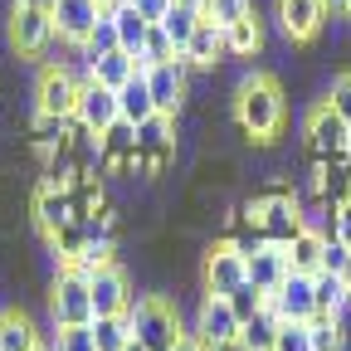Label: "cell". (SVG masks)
Listing matches in <instances>:
<instances>
[{
	"mask_svg": "<svg viewBox=\"0 0 351 351\" xmlns=\"http://www.w3.org/2000/svg\"><path fill=\"white\" fill-rule=\"evenodd\" d=\"M200 278H205V293H215V298H230L239 283H249V278H244V249H234L230 239H219V244L205 254V269H200Z\"/></svg>",
	"mask_w": 351,
	"mask_h": 351,
	"instance_id": "obj_11",
	"label": "cell"
},
{
	"mask_svg": "<svg viewBox=\"0 0 351 351\" xmlns=\"http://www.w3.org/2000/svg\"><path fill=\"white\" fill-rule=\"evenodd\" d=\"M258 44H263L258 15H249V20H234V25H225V54H230V59H249V54H258Z\"/></svg>",
	"mask_w": 351,
	"mask_h": 351,
	"instance_id": "obj_26",
	"label": "cell"
},
{
	"mask_svg": "<svg viewBox=\"0 0 351 351\" xmlns=\"http://www.w3.org/2000/svg\"><path fill=\"white\" fill-rule=\"evenodd\" d=\"M166 59H181V54H176V44L166 39V29H161V25H152V29H147V44H142L137 69H152V64H166Z\"/></svg>",
	"mask_w": 351,
	"mask_h": 351,
	"instance_id": "obj_34",
	"label": "cell"
},
{
	"mask_svg": "<svg viewBox=\"0 0 351 351\" xmlns=\"http://www.w3.org/2000/svg\"><path fill=\"white\" fill-rule=\"evenodd\" d=\"M278 313L274 307H263L258 317H249L244 327H239V351H274V341H278Z\"/></svg>",
	"mask_w": 351,
	"mask_h": 351,
	"instance_id": "obj_23",
	"label": "cell"
},
{
	"mask_svg": "<svg viewBox=\"0 0 351 351\" xmlns=\"http://www.w3.org/2000/svg\"><path fill=\"white\" fill-rule=\"evenodd\" d=\"M176 351H205V346H200L195 337H181V341H176Z\"/></svg>",
	"mask_w": 351,
	"mask_h": 351,
	"instance_id": "obj_44",
	"label": "cell"
},
{
	"mask_svg": "<svg viewBox=\"0 0 351 351\" xmlns=\"http://www.w3.org/2000/svg\"><path fill=\"white\" fill-rule=\"evenodd\" d=\"M34 351H54V346H44V341H39V346H34Z\"/></svg>",
	"mask_w": 351,
	"mask_h": 351,
	"instance_id": "obj_49",
	"label": "cell"
},
{
	"mask_svg": "<svg viewBox=\"0 0 351 351\" xmlns=\"http://www.w3.org/2000/svg\"><path fill=\"white\" fill-rule=\"evenodd\" d=\"M244 219L254 225V234L263 244H288L293 234L307 230V215H302V200L288 195V191H274V195H258L244 205Z\"/></svg>",
	"mask_w": 351,
	"mask_h": 351,
	"instance_id": "obj_3",
	"label": "cell"
},
{
	"mask_svg": "<svg viewBox=\"0 0 351 351\" xmlns=\"http://www.w3.org/2000/svg\"><path fill=\"white\" fill-rule=\"evenodd\" d=\"M39 346V332L25 313H0V351H34Z\"/></svg>",
	"mask_w": 351,
	"mask_h": 351,
	"instance_id": "obj_24",
	"label": "cell"
},
{
	"mask_svg": "<svg viewBox=\"0 0 351 351\" xmlns=\"http://www.w3.org/2000/svg\"><path fill=\"white\" fill-rule=\"evenodd\" d=\"M239 317H234V307H230V298H215V293H205V302H200V317H195V341L205 346V351H239Z\"/></svg>",
	"mask_w": 351,
	"mask_h": 351,
	"instance_id": "obj_6",
	"label": "cell"
},
{
	"mask_svg": "<svg viewBox=\"0 0 351 351\" xmlns=\"http://www.w3.org/2000/svg\"><path fill=\"white\" fill-rule=\"evenodd\" d=\"M73 122H83L88 132H108L117 122V93L103 88L98 78L83 73V88H78V108H73Z\"/></svg>",
	"mask_w": 351,
	"mask_h": 351,
	"instance_id": "obj_15",
	"label": "cell"
},
{
	"mask_svg": "<svg viewBox=\"0 0 351 351\" xmlns=\"http://www.w3.org/2000/svg\"><path fill=\"white\" fill-rule=\"evenodd\" d=\"M69 122H73V117H69ZM69 122H64V117H49V112H34V117H29V137H34V147L49 152V147L64 137V132H69Z\"/></svg>",
	"mask_w": 351,
	"mask_h": 351,
	"instance_id": "obj_35",
	"label": "cell"
},
{
	"mask_svg": "<svg viewBox=\"0 0 351 351\" xmlns=\"http://www.w3.org/2000/svg\"><path fill=\"white\" fill-rule=\"evenodd\" d=\"M181 59H186L191 69H215L219 59H230V54H225V29H219L215 20H200L195 34H191V44L181 49Z\"/></svg>",
	"mask_w": 351,
	"mask_h": 351,
	"instance_id": "obj_20",
	"label": "cell"
},
{
	"mask_svg": "<svg viewBox=\"0 0 351 351\" xmlns=\"http://www.w3.org/2000/svg\"><path fill=\"white\" fill-rule=\"evenodd\" d=\"M122 351H142V346H137V341H127V346H122Z\"/></svg>",
	"mask_w": 351,
	"mask_h": 351,
	"instance_id": "obj_48",
	"label": "cell"
},
{
	"mask_svg": "<svg viewBox=\"0 0 351 351\" xmlns=\"http://www.w3.org/2000/svg\"><path fill=\"white\" fill-rule=\"evenodd\" d=\"M171 156H176V117L152 112L147 122H137V171L156 176Z\"/></svg>",
	"mask_w": 351,
	"mask_h": 351,
	"instance_id": "obj_9",
	"label": "cell"
},
{
	"mask_svg": "<svg viewBox=\"0 0 351 351\" xmlns=\"http://www.w3.org/2000/svg\"><path fill=\"white\" fill-rule=\"evenodd\" d=\"M15 5H34V10H49V15H54L59 0H15Z\"/></svg>",
	"mask_w": 351,
	"mask_h": 351,
	"instance_id": "obj_43",
	"label": "cell"
},
{
	"mask_svg": "<svg viewBox=\"0 0 351 351\" xmlns=\"http://www.w3.org/2000/svg\"><path fill=\"white\" fill-rule=\"evenodd\" d=\"M88 327H93V346H98V351H122V346L132 341V322H127V313H122V317H93Z\"/></svg>",
	"mask_w": 351,
	"mask_h": 351,
	"instance_id": "obj_28",
	"label": "cell"
},
{
	"mask_svg": "<svg viewBox=\"0 0 351 351\" xmlns=\"http://www.w3.org/2000/svg\"><path fill=\"white\" fill-rule=\"evenodd\" d=\"M230 307H234V317H239V322H249V317H258L263 307H269V293L254 288V283H239V288L230 293Z\"/></svg>",
	"mask_w": 351,
	"mask_h": 351,
	"instance_id": "obj_33",
	"label": "cell"
},
{
	"mask_svg": "<svg viewBox=\"0 0 351 351\" xmlns=\"http://www.w3.org/2000/svg\"><path fill=\"white\" fill-rule=\"evenodd\" d=\"M152 112H156V103H152V88H147V73L137 69V73H132V78L117 88V117L137 127V122H147Z\"/></svg>",
	"mask_w": 351,
	"mask_h": 351,
	"instance_id": "obj_21",
	"label": "cell"
},
{
	"mask_svg": "<svg viewBox=\"0 0 351 351\" xmlns=\"http://www.w3.org/2000/svg\"><path fill=\"white\" fill-rule=\"evenodd\" d=\"M98 20H103L98 0H59V5H54V34L64 44H83L88 29H93Z\"/></svg>",
	"mask_w": 351,
	"mask_h": 351,
	"instance_id": "obj_18",
	"label": "cell"
},
{
	"mask_svg": "<svg viewBox=\"0 0 351 351\" xmlns=\"http://www.w3.org/2000/svg\"><path fill=\"white\" fill-rule=\"evenodd\" d=\"M249 15H254V0H210L200 20H215L219 29H225V25H234V20H249Z\"/></svg>",
	"mask_w": 351,
	"mask_h": 351,
	"instance_id": "obj_36",
	"label": "cell"
},
{
	"mask_svg": "<svg viewBox=\"0 0 351 351\" xmlns=\"http://www.w3.org/2000/svg\"><path fill=\"white\" fill-rule=\"evenodd\" d=\"M302 147H307V161H351V127L341 122V112L327 98L307 108Z\"/></svg>",
	"mask_w": 351,
	"mask_h": 351,
	"instance_id": "obj_4",
	"label": "cell"
},
{
	"mask_svg": "<svg viewBox=\"0 0 351 351\" xmlns=\"http://www.w3.org/2000/svg\"><path fill=\"white\" fill-rule=\"evenodd\" d=\"M234 122L249 142H274L283 132V88L269 73H244L234 88Z\"/></svg>",
	"mask_w": 351,
	"mask_h": 351,
	"instance_id": "obj_1",
	"label": "cell"
},
{
	"mask_svg": "<svg viewBox=\"0 0 351 351\" xmlns=\"http://www.w3.org/2000/svg\"><path fill=\"white\" fill-rule=\"evenodd\" d=\"M274 351H313V341H307V322H283Z\"/></svg>",
	"mask_w": 351,
	"mask_h": 351,
	"instance_id": "obj_39",
	"label": "cell"
},
{
	"mask_svg": "<svg viewBox=\"0 0 351 351\" xmlns=\"http://www.w3.org/2000/svg\"><path fill=\"white\" fill-rule=\"evenodd\" d=\"M127 322H132V341L142 351H176V341L186 337L181 327V307L161 293H147L127 307Z\"/></svg>",
	"mask_w": 351,
	"mask_h": 351,
	"instance_id": "obj_2",
	"label": "cell"
},
{
	"mask_svg": "<svg viewBox=\"0 0 351 351\" xmlns=\"http://www.w3.org/2000/svg\"><path fill=\"white\" fill-rule=\"evenodd\" d=\"M195 25H200V10H186V5H171L166 10V20H161V29H166V39L176 44V54L191 44V34H195Z\"/></svg>",
	"mask_w": 351,
	"mask_h": 351,
	"instance_id": "obj_30",
	"label": "cell"
},
{
	"mask_svg": "<svg viewBox=\"0 0 351 351\" xmlns=\"http://www.w3.org/2000/svg\"><path fill=\"white\" fill-rule=\"evenodd\" d=\"M274 20H278V29H283L293 44H307V39L322 34L327 5H322V0H278V5H274Z\"/></svg>",
	"mask_w": 351,
	"mask_h": 351,
	"instance_id": "obj_13",
	"label": "cell"
},
{
	"mask_svg": "<svg viewBox=\"0 0 351 351\" xmlns=\"http://www.w3.org/2000/svg\"><path fill=\"white\" fill-rule=\"evenodd\" d=\"M322 249H327V234L322 230H313L307 225L302 234H293L288 244H283V258H288V274H322Z\"/></svg>",
	"mask_w": 351,
	"mask_h": 351,
	"instance_id": "obj_19",
	"label": "cell"
},
{
	"mask_svg": "<svg viewBox=\"0 0 351 351\" xmlns=\"http://www.w3.org/2000/svg\"><path fill=\"white\" fill-rule=\"evenodd\" d=\"M127 5H137V10H142V20L161 25V20H166V10L176 5V0H127Z\"/></svg>",
	"mask_w": 351,
	"mask_h": 351,
	"instance_id": "obj_41",
	"label": "cell"
},
{
	"mask_svg": "<svg viewBox=\"0 0 351 351\" xmlns=\"http://www.w3.org/2000/svg\"><path fill=\"white\" fill-rule=\"evenodd\" d=\"M244 278L263 293H274L283 278H288V258H283V244H254L244 249Z\"/></svg>",
	"mask_w": 351,
	"mask_h": 351,
	"instance_id": "obj_16",
	"label": "cell"
},
{
	"mask_svg": "<svg viewBox=\"0 0 351 351\" xmlns=\"http://www.w3.org/2000/svg\"><path fill=\"white\" fill-rule=\"evenodd\" d=\"M313 293H317V313L322 317H341V307L351 302L337 274H313Z\"/></svg>",
	"mask_w": 351,
	"mask_h": 351,
	"instance_id": "obj_29",
	"label": "cell"
},
{
	"mask_svg": "<svg viewBox=\"0 0 351 351\" xmlns=\"http://www.w3.org/2000/svg\"><path fill=\"white\" fill-rule=\"evenodd\" d=\"M337 278H341V288H346V298H351V258H346V269H341Z\"/></svg>",
	"mask_w": 351,
	"mask_h": 351,
	"instance_id": "obj_46",
	"label": "cell"
},
{
	"mask_svg": "<svg viewBox=\"0 0 351 351\" xmlns=\"http://www.w3.org/2000/svg\"><path fill=\"white\" fill-rule=\"evenodd\" d=\"M49 346L54 351H98L93 346V327H59Z\"/></svg>",
	"mask_w": 351,
	"mask_h": 351,
	"instance_id": "obj_37",
	"label": "cell"
},
{
	"mask_svg": "<svg viewBox=\"0 0 351 351\" xmlns=\"http://www.w3.org/2000/svg\"><path fill=\"white\" fill-rule=\"evenodd\" d=\"M78 88H83V78H73L69 69H59V64H49L39 73V83H34V112H49V117H73V108H78Z\"/></svg>",
	"mask_w": 351,
	"mask_h": 351,
	"instance_id": "obj_10",
	"label": "cell"
},
{
	"mask_svg": "<svg viewBox=\"0 0 351 351\" xmlns=\"http://www.w3.org/2000/svg\"><path fill=\"white\" fill-rule=\"evenodd\" d=\"M49 254L59 263H78V254H83V225H78V219H69L64 230L49 234Z\"/></svg>",
	"mask_w": 351,
	"mask_h": 351,
	"instance_id": "obj_32",
	"label": "cell"
},
{
	"mask_svg": "<svg viewBox=\"0 0 351 351\" xmlns=\"http://www.w3.org/2000/svg\"><path fill=\"white\" fill-rule=\"evenodd\" d=\"M307 341H313V351H341L346 346V332H341V317H313L307 322Z\"/></svg>",
	"mask_w": 351,
	"mask_h": 351,
	"instance_id": "obj_31",
	"label": "cell"
},
{
	"mask_svg": "<svg viewBox=\"0 0 351 351\" xmlns=\"http://www.w3.org/2000/svg\"><path fill=\"white\" fill-rule=\"evenodd\" d=\"M186 59H166V64H152V69H142L147 73V88H152V103H156V112H181V103H186Z\"/></svg>",
	"mask_w": 351,
	"mask_h": 351,
	"instance_id": "obj_14",
	"label": "cell"
},
{
	"mask_svg": "<svg viewBox=\"0 0 351 351\" xmlns=\"http://www.w3.org/2000/svg\"><path fill=\"white\" fill-rule=\"evenodd\" d=\"M322 5H327L332 15H346V0H322Z\"/></svg>",
	"mask_w": 351,
	"mask_h": 351,
	"instance_id": "obj_47",
	"label": "cell"
},
{
	"mask_svg": "<svg viewBox=\"0 0 351 351\" xmlns=\"http://www.w3.org/2000/svg\"><path fill=\"white\" fill-rule=\"evenodd\" d=\"M112 49H117V25H112V10H103V20L88 29V39L78 44V54H83V64H93V59H103Z\"/></svg>",
	"mask_w": 351,
	"mask_h": 351,
	"instance_id": "obj_27",
	"label": "cell"
},
{
	"mask_svg": "<svg viewBox=\"0 0 351 351\" xmlns=\"http://www.w3.org/2000/svg\"><path fill=\"white\" fill-rule=\"evenodd\" d=\"M49 317L54 327H88L93 322V293H88V269L78 263H64L54 293H49Z\"/></svg>",
	"mask_w": 351,
	"mask_h": 351,
	"instance_id": "obj_5",
	"label": "cell"
},
{
	"mask_svg": "<svg viewBox=\"0 0 351 351\" xmlns=\"http://www.w3.org/2000/svg\"><path fill=\"white\" fill-rule=\"evenodd\" d=\"M54 15L49 10H34V5H15L10 10V49L25 54V59H39V54H49V44H54Z\"/></svg>",
	"mask_w": 351,
	"mask_h": 351,
	"instance_id": "obj_8",
	"label": "cell"
},
{
	"mask_svg": "<svg viewBox=\"0 0 351 351\" xmlns=\"http://www.w3.org/2000/svg\"><path fill=\"white\" fill-rule=\"evenodd\" d=\"M29 215H34V230L49 239L54 230H64L69 219H73V195L64 186H39L34 200H29Z\"/></svg>",
	"mask_w": 351,
	"mask_h": 351,
	"instance_id": "obj_17",
	"label": "cell"
},
{
	"mask_svg": "<svg viewBox=\"0 0 351 351\" xmlns=\"http://www.w3.org/2000/svg\"><path fill=\"white\" fill-rule=\"evenodd\" d=\"M332 239H341V244H346V249H351V205H346V210H337V215H332Z\"/></svg>",
	"mask_w": 351,
	"mask_h": 351,
	"instance_id": "obj_42",
	"label": "cell"
},
{
	"mask_svg": "<svg viewBox=\"0 0 351 351\" xmlns=\"http://www.w3.org/2000/svg\"><path fill=\"white\" fill-rule=\"evenodd\" d=\"M176 5H186V10H200V15H205V5H210V0H176Z\"/></svg>",
	"mask_w": 351,
	"mask_h": 351,
	"instance_id": "obj_45",
	"label": "cell"
},
{
	"mask_svg": "<svg viewBox=\"0 0 351 351\" xmlns=\"http://www.w3.org/2000/svg\"><path fill=\"white\" fill-rule=\"evenodd\" d=\"M88 293H93V317H122L137 293H132V278L117 269V263H98L88 269Z\"/></svg>",
	"mask_w": 351,
	"mask_h": 351,
	"instance_id": "obj_7",
	"label": "cell"
},
{
	"mask_svg": "<svg viewBox=\"0 0 351 351\" xmlns=\"http://www.w3.org/2000/svg\"><path fill=\"white\" fill-rule=\"evenodd\" d=\"M346 15H351V0H346Z\"/></svg>",
	"mask_w": 351,
	"mask_h": 351,
	"instance_id": "obj_50",
	"label": "cell"
},
{
	"mask_svg": "<svg viewBox=\"0 0 351 351\" xmlns=\"http://www.w3.org/2000/svg\"><path fill=\"white\" fill-rule=\"evenodd\" d=\"M132 73H137V59L122 54V49H112V54H103V59L88 64V78H98L103 88H112V93H117V88H122Z\"/></svg>",
	"mask_w": 351,
	"mask_h": 351,
	"instance_id": "obj_25",
	"label": "cell"
},
{
	"mask_svg": "<svg viewBox=\"0 0 351 351\" xmlns=\"http://www.w3.org/2000/svg\"><path fill=\"white\" fill-rule=\"evenodd\" d=\"M327 103L341 112V122L351 127V69H341L337 78H332V93H327Z\"/></svg>",
	"mask_w": 351,
	"mask_h": 351,
	"instance_id": "obj_38",
	"label": "cell"
},
{
	"mask_svg": "<svg viewBox=\"0 0 351 351\" xmlns=\"http://www.w3.org/2000/svg\"><path fill=\"white\" fill-rule=\"evenodd\" d=\"M112 25H117V49H122V54H132V59H142V44H147L152 20H142V10L122 0V5L112 10Z\"/></svg>",
	"mask_w": 351,
	"mask_h": 351,
	"instance_id": "obj_22",
	"label": "cell"
},
{
	"mask_svg": "<svg viewBox=\"0 0 351 351\" xmlns=\"http://www.w3.org/2000/svg\"><path fill=\"white\" fill-rule=\"evenodd\" d=\"M346 258H351V249H346L341 239H327V249H322V274H341Z\"/></svg>",
	"mask_w": 351,
	"mask_h": 351,
	"instance_id": "obj_40",
	"label": "cell"
},
{
	"mask_svg": "<svg viewBox=\"0 0 351 351\" xmlns=\"http://www.w3.org/2000/svg\"><path fill=\"white\" fill-rule=\"evenodd\" d=\"M269 307L278 313V322H313V317H317L313 278H307V274H288V278L269 293Z\"/></svg>",
	"mask_w": 351,
	"mask_h": 351,
	"instance_id": "obj_12",
	"label": "cell"
}]
</instances>
